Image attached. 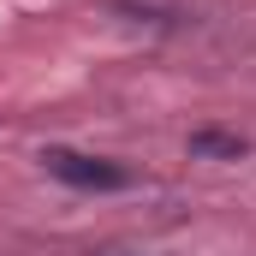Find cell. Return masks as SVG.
Returning <instances> with one entry per match:
<instances>
[{"mask_svg":"<svg viewBox=\"0 0 256 256\" xmlns=\"http://www.w3.org/2000/svg\"><path fill=\"white\" fill-rule=\"evenodd\" d=\"M250 143L238 137V131H214V126H202V131H191V155L196 161H238Z\"/></svg>","mask_w":256,"mask_h":256,"instance_id":"2","label":"cell"},{"mask_svg":"<svg viewBox=\"0 0 256 256\" xmlns=\"http://www.w3.org/2000/svg\"><path fill=\"white\" fill-rule=\"evenodd\" d=\"M42 167L72 185V191H126L131 185V167L108 161V155H84V149H66V143H48L42 149Z\"/></svg>","mask_w":256,"mask_h":256,"instance_id":"1","label":"cell"}]
</instances>
